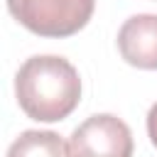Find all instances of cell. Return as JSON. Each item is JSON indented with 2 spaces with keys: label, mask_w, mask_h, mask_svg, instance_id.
<instances>
[{
  "label": "cell",
  "mask_w": 157,
  "mask_h": 157,
  "mask_svg": "<svg viewBox=\"0 0 157 157\" xmlns=\"http://www.w3.org/2000/svg\"><path fill=\"white\" fill-rule=\"evenodd\" d=\"M7 157H69V142L52 130H25L10 145Z\"/></svg>",
  "instance_id": "5"
},
{
  "label": "cell",
  "mask_w": 157,
  "mask_h": 157,
  "mask_svg": "<svg viewBox=\"0 0 157 157\" xmlns=\"http://www.w3.org/2000/svg\"><path fill=\"white\" fill-rule=\"evenodd\" d=\"M15 96L27 118L56 123L81 101V78L71 61L54 54L29 56L15 76Z\"/></svg>",
  "instance_id": "1"
},
{
  "label": "cell",
  "mask_w": 157,
  "mask_h": 157,
  "mask_svg": "<svg viewBox=\"0 0 157 157\" xmlns=\"http://www.w3.org/2000/svg\"><path fill=\"white\" fill-rule=\"evenodd\" d=\"M69 157H132V132L118 115H91L71 132Z\"/></svg>",
  "instance_id": "3"
},
{
  "label": "cell",
  "mask_w": 157,
  "mask_h": 157,
  "mask_svg": "<svg viewBox=\"0 0 157 157\" xmlns=\"http://www.w3.org/2000/svg\"><path fill=\"white\" fill-rule=\"evenodd\" d=\"M96 0H7L10 15L32 34L64 39L81 32L91 15Z\"/></svg>",
  "instance_id": "2"
},
{
  "label": "cell",
  "mask_w": 157,
  "mask_h": 157,
  "mask_svg": "<svg viewBox=\"0 0 157 157\" xmlns=\"http://www.w3.org/2000/svg\"><path fill=\"white\" fill-rule=\"evenodd\" d=\"M147 135H150V140H152V145L157 147V103L150 108V113H147Z\"/></svg>",
  "instance_id": "6"
},
{
  "label": "cell",
  "mask_w": 157,
  "mask_h": 157,
  "mask_svg": "<svg viewBox=\"0 0 157 157\" xmlns=\"http://www.w3.org/2000/svg\"><path fill=\"white\" fill-rule=\"evenodd\" d=\"M120 56L137 69H157V15H132L118 29Z\"/></svg>",
  "instance_id": "4"
}]
</instances>
